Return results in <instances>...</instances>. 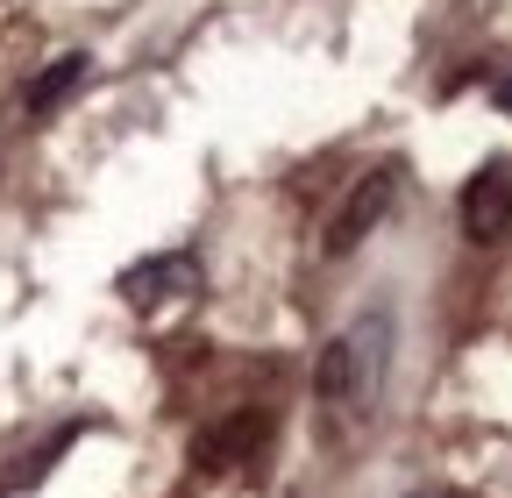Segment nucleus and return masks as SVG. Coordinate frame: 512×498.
Listing matches in <instances>:
<instances>
[{"instance_id":"nucleus-1","label":"nucleus","mask_w":512,"mask_h":498,"mask_svg":"<svg viewBox=\"0 0 512 498\" xmlns=\"http://www.w3.org/2000/svg\"><path fill=\"white\" fill-rule=\"evenodd\" d=\"M384 363H392V321H384V314L349 321L328 349H320V378H313L320 385V406L363 420L377 406V392H384Z\"/></svg>"},{"instance_id":"nucleus-9","label":"nucleus","mask_w":512,"mask_h":498,"mask_svg":"<svg viewBox=\"0 0 512 498\" xmlns=\"http://www.w3.org/2000/svg\"><path fill=\"white\" fill-rule=\"evenodd\" d=\"M420 498H456V491H420Z\"/></svg>"},{"instance_id":"nucleus-3","label":"nucleus","mask_w":512,"mask_h":498,"mask_svg":"<svg viewBox=\"0 0 512 498\" xmlns=\"http://www.w3.org/2000/svg\"><path fill=\"white\" fill-rule=\"evenodd\" d=\"M264 449H271V413H264V406H242V413L200 427L192 463H200V470H242V463H256Z\"/></svg>"},{"instance_id":"nucleus-5","label":"nucleus","mask_w":512,"mask_h":498,"mask_svg":"<svg viewBox=\"0 0 512 498\" xmlns=\"http://www.w3.org/2000/svg\"><path fill=\"white\" fill-rule=\"evenodd\" d=\"M200 292V257H143L121 271V299L136 306V314H157L171 299H192Z\"/></svg>"},{"instance_id":"nucleus-4","label":"nucleus","mask_w":512,"mask_h":498,"mask_svg":"<svg viewBox=\"0 0 512 498\" xmlns=\"http://www.w3.org/2000/svg\"><path fill=\"white\" fill-rule=\"evenodd\" d=\"M463 235L470 242H498L505 228H512V157H491V164H477V178L463 185Z\"/></svg>"},{"instance_id":"nucleus-2","label":"nucleus","mask_w":512,"mask_h":498,"mask_svg":"<svg viewBox=\"0 0 512 498\" xmlns=\"http://www.w3.org/2000/svg\"><path fill=\"white\" fill-rule=\"evenodd\" d=\"M392 193H399V164L363 171V178L349 185V200L335 207V221H328V257H349L356 242H370V228L392 214Z\"/></svg>"},{"instance_id":"nucleus-6","label":"nucleus","mask_w":512,"mask_h":498,"mask_svg":"<svg viewBox=\"0 0 512 498\" xmlns=\"http://www.w3.org/2000/svg\"><path fill=\"white\" fill-rule=\"evenodd\" d=\"M79 79H86V50H64L57 65L29 86V114H36V121H43V114H57V100H72V93H79Z\"/></svg>"},{"instance_id":"nucleus-8","label":"nucleus","mask_w":512,"mask_h":498,"mask_svg":"<svg viewBox=\"0 0 512 498\" xmlns=\"http://www.w3.org/2000/svg\"><path fill=\"white\" fill-rule=\"evenodd\" d=\"M491 93H498V107H512V79H498V86H491Z\"/></svg>"},{"instance_id":"nucleus-7","label":"nucleus","mask_w":512,"mask_h":498,"mask_svg":"<svg viewBox=\"0 0 512 498\" xmlns=\"http://www.w3.org/2000/svg\"><path fill=\"white\" fill-rule=\"evenodd\" d=\"M64 449H72V427H57L43 449H29V456H22V470H0V491H8V498H15V491H36V484L50 477V463H57Z\"/></svg>"}]
</instances>
